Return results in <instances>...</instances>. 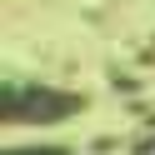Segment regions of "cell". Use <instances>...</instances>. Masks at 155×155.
I'll return each instance as SVG.
<instances>
[{"instance_id":"7a4b0ae2","label":"cell","mask_w":155,"mask_h":155,"mask_svg":"<svg viewBox=\"0 0 155 155\" xmlns=\"http://www.w3.org/2000/svg\"><path fill=\"white\" fill-rule=\"evenodd\" d=\"M10 155H65V150H10Z\"/></svg>"},{"instance_id":"6da1fadb","label":"cell","mask_w":155,"mask_h":155,"mask_svg":"<svg viewBox=\"0 0 155 155\" xmlns=\"http://www.w3.org/2000/svg\"><path fill=\"white\" fill-rule=\"evenodd\" d=\"M65 110H75L70 95H50V90H10L5 95V120H60Z\"/></svg>"}]
</instances>
